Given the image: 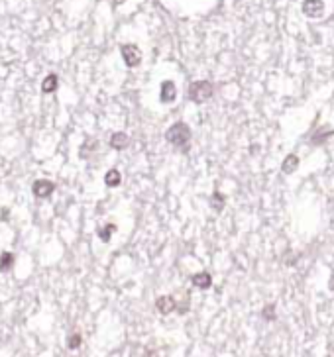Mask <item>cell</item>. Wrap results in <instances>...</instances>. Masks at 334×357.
Instances as JSON below:
<instances>
[{
    "instance_id": "18",
    "label": "cell",
    "mask_w": 334,
    "mask_h": 357,
    "mask_svg": "<svg viewBox=\"0 0 334 357\" xmlns=\"http://www.w3.org/2000/svg\"><path fill=\"white\" fill-rule=\"evenodd\" d=\"M264 316H266L268 320H273V318H275V314H273V304L268 306V308L264 310Z\"/></svg>"
},
{
    "instance_id": "3",
    "label": "cell",
    "mask_w": 334,
    "mask_h": 357,
    "mask_svg": "<svg viewBox=\"0 0 334 357\" xmlns=\"http://www.w3.org/2000/svg\"><path fill=\"white\" fill-rule=\"evenodd\" d=\"M120 53H122V59L128 67H138L141 63V51L134 43H124L120 47Z\"/></svg>"
},
{
    "instance_id": "10",
    "label": "cell",
    "mask_w": 334,
    "mask_h": 357,
    "mask_svg": "<svg viewBox=\"0 0 334 357\" xmlns=\"http://www.w3.org/2000/svg\"><path fill=\"white\" fill-rule=\"evenodd\" d=\"M97 147H99V140H94V138H89V140L83 143V147H81L79 155H81L83 159H89L90 153L97 151Z\"/></svg>"
},
{
    "instance_id": "4",
    "label": "cell",
    "mask_w": 334,
    "mask_h": 357,
    "mask_svg": "<svg viewBox=\"0 0 334 357\" xmlns=\"http://www.w3.org/2000/svg\"><path fill=\"white\" fill-rule=\"evenodd\" d=\"M303 14L307 18H321L324 14V2L322 0H305L303 2Z\"/></svg>"
},
{
    "instance_id": "7",
    "label": "cell",
    "mask_w": 334,
    "mask_h": 357,
    "mask_svg": "<svg viewBox=\"0 0 334 357\" xmlns=\"http://www.w3.org/2000/svg\"><path fill=\"white\" fill-rule=\"evenodd\" d=\"M155 308H157L161 314H171V312L177 308V302H175L173 296L165 294V296H159V298L155 300Z\"/></svg>"
},
{
    "instance_id": "2",
    "label": "cell",
    "mask_w": 334,
    "mask_h": 357,
    "mask_svg": "<svg viewBox=\"0 0 334 357\" xmlns=\"http://www.w3.org/2000/svg\"><path fill=\"white\" fill-rule=\"evenodd\" d=\"M214 94V87H212V83H208V81H197L193 83L189 90H187V96H189V100H193L195 104H203L206 102L210 96Z\"/></svg>"
},
{
    "instance_id": "14",
    "label": "cell",
    "mask_w": 334,
    "mask_h": 357,
    "mask_svg": "<svg viewBox=\"0 0 334 357\" xmlns=\"http://www.w3.org/2000/svg\"><path fill=\"white\" fill-rule=\"evenodd\" d=\"M14 265V255L10 251H4L0 255V271H10Z\"/></svg>"
},
{
    "instance_id": "5",
    "label": "cell",
    "mask_w": 334,
    "mask_h": 357,
    "mask_svg": "<svg viewBox=\"0 0 334 357\" xmlns=\"http://www.w3.org/2000/svg\"><path fill=\"white\" fill-rule=\"evenodd\" d=\"M55 191V185L50 183V181H45V178H39L34 183V187H32V192L38 196V198H50Z\"/></svg>"
},
{
    "instance_id": "1",
    "label": "cell",
    "mask_w": 334,
    "mask_h": 357,
    "mask_svg": "<svg viewBox=\"0 0 334 357\" xmlns=\"http://www.w3.org/2000/svg\"><path fill=\"white\" fill-rule=\"evenodd\" d=\"M167 141L175 147H185L189 141H191V128L187 126L185 122H177L173 126L167 130L165 134Z\"/></svg>"
},
{
    "instance_id": "12",
    "label": "cell",
    "mask_w": 334,
    "mask_h": 357,
    "mask_svg": "<svg viewBox=\"0 0 334 357\" xmlns=\"http://www.w3.org/2000/svg\"><path fill=\"white\" fill-rule=\"evenodd\" d=\"M57 87H59V79H57V75H47L43 79L41 90H43V92H55Z\"/></svg>"
},
{
    "instance_id": "8",
    "label": "cell",
    "mask_w": 334,
    "mask_h": 357,
    "mask_svg": "<svg viewBox=\"0 0 334 357\" xmlns=\"http://www.w3.org/2000/svg\"><path fill=\"white\" fill-rule=\"evenodd\" d=\"M128 145H130L128 134H124V132H116V134H112V138H110V147H112V149L122 151V149H126Z\"/></svg>"
},
{
    "instance_id": "15",
    "label": "cell",
    "mask_w": 334,
    "mask_h": 357,
    "mask_svg": "<svg viewBox=\"0 0 334 357\" xmlns=\"http://www.w3.org/2000/svg\"><path fill=\"white\" fill-rule=\"evenodd\" d=\"M116 230H118V228H116L114 224H104L103 228L99 230V238H101L103 242H108V240H110V236L114 234Z\"/></svg>"
},
{
    "instance_id": "17",
    "label": "cell",
    "mask_w": 334,
    "mask_h": 357,
    "mask_svg": "<svg viewBox=\"0 0 334 357\" xmlns=\"http://www.w3.org/2000/svg\"><path fill=\"white\" fill-rule=\"evenodd\" d=\"M83 344V338H81V334H71L69 336V340H67V345H69V349H77L81 347Z\"/></svg>"
},
{
    "instance_id": "6",
    "label": "cell",
    "mask_w": 334,
    "mask_h": 357,
    "mask_svg": "<svg viewBox=\"0 0 334 357\" xmlns=\"http://www.w3.org/2000/svg\"><path fill=\"white\" fill-rule=\"evenodd\" d=\"M177 98V87L173 81H163L161 87H159V100L163 104H169Z\"/></svg>"
},
{
    "instance_id": "19",
    "label": "cell",
    "mask_w": 334,
    "mask_h": 357,
    "mask_svg": "<svg viewBox=\"0 0 334 357\" xmlns=\"http://www.w3.org/2000/svg\"><path fill=\"white\" fill-rule=\"evenodd\" d=\"M148 357H167V351L159 353V349H150V351H148Z\"/></svg>"
},
{
    "instance_id": "16",
    "label": "cell",
    "mask_w": 334,
    "mask_h": 357,
    "mask_svg": "<svg viewBox=\"0 0 334 357\" xmlns=\"http://www.w3.org/2000/svg\"><path fill=\"white\" fill-rule=\"evenodd\" d=\"M210 206L217 210V212H220L222 208H224V196L220 194L219 191L217 192H212V198H210Z\"/></svg>"
},
{
    "instance_id": "9",
    "label": "cell",
    "mask_w": 334,
    "mask_h": 357,
    "mask_svg": "<svg viewBox=\"0 0 334 357\" xmlns=\"http://www.w3.org/2000/svg\"><path fill=\"white\" fill-rule=\"evenodd\" d=\"M193 285L197 289H201V291H206V289H210V285H212V277L208 275V273H197L193 275Z\"/></svg>"
},
{
    "instance_id": "20",
    "label": "cell",
    "mask_w": 334,
    "mask_h": 357,
    "mask_svg": "<svg viewBox=\"0 0 334 357\" xmlns=\"http://www.w3.org/2000/svg\"><path fill=\"white\" fill-rule=\"evenodd\" d=\"M124 2H126V0H112L114 6H120V4H124Z\"/></svg>"
},
{
    "instance_id": "13",
    "label": "cell",
    "mask_w": 334,
    "mask_h": 357,
    "mask_svg": "<svg viewBox=\"0 0 334 357\" xmlns=\"http://www.w3.org/2000/svg\"><path fill=\"white\" fill-rule=\"evenodd\" d=\"M104 183H106V187H118V185L122 183V175H120V171L110 169V171L104 175Z\"/></svg>"
},
{
    "instance_id": "11",
    "label": "cell",
    "mask_w": 334,
    "mask_h": 357,
    "mask_svg": "<svg viewBox=\"0 0 334 357\" xmlns=\"http://www.w3.org/2000/svg\"><path fill=\"white\" fill-rule=\"evenodd\" d=\"M297 167H299V157L297 155H287L285 157V161H283V173H287V175H291L293 171H297Z\"/></svg>"
}]
</instances>
